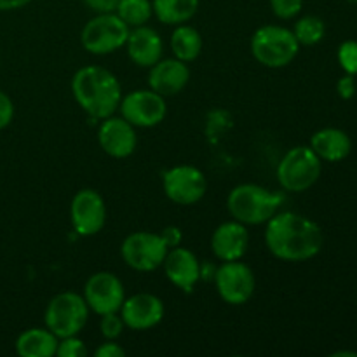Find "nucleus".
Instances as JSON below:
<instances>
[{"label": "nucleus", "mask_w": 357, "mask_h": 357, "mask_svg": "<svg viewBox=\"0 0 357 357\" xmlns=\"http://www.w3.org/2000/svg\"><path fill=\"white\" fill-rule=\"evenodd\" d=\"M265 225V244L278 260L300 264L312 260L323 250L321 227L300 213L278 211Z\"/></svg>", "instance_id": "nucleus-1"}, {"label": "nucleus", "mask_w": 357, "mask_h": 357, "mask_svg": "<svg viewBox=\"0 0 357 357\" xmlns=\"http://www.w3.org/2000/svg\"><path fill=\"white\" fill-rule=\"evenodd\" d=\"M72 94L91 119L103 121L119 110L122 86L110 70L87 65L77 70L72 77Z\"/></svg>", "instance_id": "nucleus-2"}, {"label": "nucleus", "mask_w": 357, "mask_h": 357, "mask_svg": "<svg viewBox=\"0 0 357 357\" xmlns=\"http://www.w3.org/2000/svg\"><path fill=\"white\" fill-rule=\"evenodd\" d=\"M284 197L279 192L257 183L237 185L227 197V209L237 222L250 225H264L281 209Z\"/></svg>", "instance_id": "nucleus-3"}, {"label": "nucleus", "mask_w": 357, "mask_h": 357, "mask_svg": "<svg viewBox=\"0 0 357 357\" xmlns=\"http://www.w3.org/2000/svg\"><path fill=\"white\" fill-rule=\"evenodd\" d=\"M251 54L267 68H284L300 51L293 30L279 24L260 26L251 37Z\"/></svg>", "instance_id": "nucleus-4"}, {"label": "nucleus", "mask_w": 357, "mask_h": 357, "mask_svg": "<svg viewBox=\"0 0 357 357\" xmlns=\"http://www.w3.org/2000/svg\"><path fill=\"white\" fill-rule=\"evenodd\" d=\"M323 171V160L310 146L298 145L282 155L278 164V181L286 192L302 194L317 183Z\"/></svg>", "instance_id": "nucleus-5"}, {"label": "nucleus", "mask_w": 357, "mask_h": 357, "mask_svg": "<svg viewBox=\"0 0 357 357\" xmlns=\"http://www.w3.org/2000/svg\"><path fill=\"white\" fill-rule=\"evenodd\" d=\"M89 312L82 295L75 291L58 293L45 307V328H49L58 338L75 337L87 324Z\"/></svg>", "instance_id": "nucleus-6"}, {"label": "nucleus", "mask_w": 357, "mask_h": 357, "mask_svg": "<svg viewBox=\"0 0 357 357\" xmlns=\"http://www.w3.org/2000/svg\"><path fill=\"white\" fill-rule=\"evenodd\" d=\"M131 28L115 13H101L91 17L80 31V44L89 54L105 56L126 45Z\"/></svg>", "instance_id": "nucleus-7"}, {"label": "nucleus", "mask_w": 357, "mask_h": 357, "mask_svg": "<svg viewBox=\"0 0 357 357\" xmlns=\"http://www.w3.org/2000/svg\"><path fill=\"white\" fill-rule=\"evenodd\" d=\"M169 248L166 246L160 234L132 232L122 241L121 255L124 264L136 272H153L162 267Z\"/></svg>", "instance_id": "nucleus-8"}, {"label": "nucleus", "mask_w": 357, "mask_h": 357, "mask_svg": "<svg viewBox=\"0 0 357 357\" xmlns=\"http://www.w3.org/2000/svg\"><path fill=\"white\" fill-rule=\"evenodd\" d=\"M220 298L229 305H244L253 296L257 279L250 265L241 260L222 261L213 278Z\"/></svg>", "instance_id": "nucleus-9"}, {"label": "nucleus", "mask_w": 357, "mask_h": 357, "mask_svg": "<svg viewBox=\"0 0 357 357\" xmlns=\"http://www.w3.org/2000/svg\"><path fill=\"white\" fill-rule=\"evenodd\" d=\"M162 188L166 197L174 204L194 206L206 195L208 180L199 167L180 164L164 171Z\"/></svg>", "instance_id": "nucleus-10"}, {"label": "nucleus", "mask_w": 357, "mask_h": 357, "mask_svg": "<svg viewBox=\"0 0 357 357\" xmlns=\"http://www.w3.org/2000/svg\"><path fill=\"white\" fill-rule=\"evenodd\" d=\"M121 115L135 128H155L166 119V98L153 89H136L122 96L119 105Z\"/></svg>", "instance_id": "nucleus-11"}, {"label": "nucleus", "mask_w": 357, "mask_h": 357, "mask_svg": "<svg viewBox=\"0 0 357 357\" xmlns=\"http://www.w3.org/2000/svg\"><path fill=\"white\" fill-rule=\"evenodd\" d=\"M70 222L80 237H91L101 232L107 223V204L100 192L93 188L77 192L70 204Z\"/></svg>", "instance_id": "nucleus-12"}, {"label": "nucleus", "mask_w": 357, "mask_h": 357, "mask_svg": "<svg viewBox=\"0 0 357 357\" xmlns=\"http://www.w3.org/2000/svg\"><path fill=\"white\" fill-rule=\"evenodd\" d=\"M82 296L91 312L105 316L121 310L126 300V289L114 272L101 271L87 279Z\"/></svg>", "instance_id": "nucleus-13"}, {"label": "nucleus", "mask_w": 357, "mask_h": 357, "mask_svg": "<svg viewBox=\"0 0 357 357\" xmlns=\"http://www.w3.org/2000/svg\"><path fill=\"white\" fill-rule=\"evenodd\" d=\"M119 314L126 328L135 331H146L155 328L164 319V303L159 296L152 293H136L132 296H126Z\"/></svg>", "instance_id": "nucleus-14"}, {"label": "nucleus", "mask_w": 357, "mask_h": 357, "mask_svg": "<svg viewBox=\"0 0 357 357\" xmlns=\"http://www.w3.org/2000/svg\"><path fill=\"white\" fill-rule=\"evenodd\" d=\"M98 143L107 155L114 159H126L136 150L138 143L136 128L122 115L121 117L110 115L101 121L98 129Z\"/></svg>", "instance_id": "nucleus-15"}, {"label": "nucleus", "mask_w": 357, "mask_h": 357, "mask_svg": "<svg viewBox=\"0 0 357 357\" xmlns=\"http://www.w3.org/2000/svg\"><path fill=\"white\" fill-rule=\"evenodd\" d=\"M162 267L167 281L183 293L194 291L202 278V267L199 264V258L181 244L167 251Z\"/></svg>", "instance_id": "nucleus-16"}, {"label": "nucleus", "mask_w": 357, "mask_h": 357, "mask_svg": "<svg viewBox=\"0 0 357 357\" xmlns=\"http://www.w3.org/2000/svg\"><path fill=\"white\" fill-rule=\"evenodd\" d=\"M188 80H190L188 63L178 58H162L150 66L149 87L164 98L176 96L187 87Z\"/></svg>", "instance_id": "nucleus-17"}, {"label": "nucleus", "mask_w": 357, "mask_h": 357, "mask_svg": "<svg viewBox=\"0 0 357 357\" xmlns=\"http://www.w3.org/2000/svg\"><path fill=\"white\" fill-rule=\"evenodd\" d=\"M250 248V232L244 223L237 220L223 222L211 236V250L222 261L241 260Z\"/></svg>", "instance_id": "nucleus-18"}, {"label": "nucleus", "mask_w": 357, "mask_h": 357, "mask_svg": "<svg viewBox=\"0 0 357 357\" xmlns=\"http://www.w3.org/2000/svg\"><path fill=\"white\" fill-rule=\"evenodd\" d=\"M124 47L128 49L129 59L142 68H150L159 59H162V37L159 35V31L146 26V24L129 30Z\"/></svg>", "instance_id": "nucleus-19"}, {"label": "nucleus", "mask_w": 357, "mask_h": 357, "mask_svg": "<svg viewBox=\"0 0 357 357\" xmlns=\"http://www.w3.org/2000/svg\"><path fill=\"white\" fill-rule=\"evenodd\" d=\"M309 146L316 152V155L321 160L340 162V160L347 159L351 155L352 139L344 129L324 128L314 132Z\"/></svg>", "instance_id": "nucleus-20"}, {"label": "nucleus", "mask_w": 357, "mask_h": 357, "mask_svg": "<svg viewBox=\"0 0 357 357\" xmlns=\"http://www.w3.org/2000/svg\"><path fill=\"white\" fill-rule=\"evenodd\" d=\"M59 338L49 328H30L16 340V352L21 357H52L58 351Z\"/></svg>", "instance_id": "nucleus-21"}, {"label": "nucleus", "mask_w": 357, "mask_h": 357, "mask_svg": "<svg viewBox=\"0 0 357 357\" xmlns=\"http://www.w3.org/2000/svg\"><path fill=\"white\" fill-rule=\"evenodd\" d=\"M153 16L164 24L188 23L199 10V0H152Z\"/></svg>", "instance_id": "nucleus-22"}, {"label": "nucleus", "mask_w": 357, "mask_h": 357, "mask_svg": "<svg viewBox=\"0 0 357 357\" xmlns=\"http://www.w3.org/2000/svg\"><path fill=\"white\" fill-rule=\"evenodd\" d=\"M202 44L204 42H202L201 33L187 23L176 24L173 35H171V51H173L174 58L185 63H192L199 58Z\"/></svg>", "instance_id": "nucleus-23"}, {"label": "nucleus", "mask_w": 357, "mask_h": 357, "mask_svg": "<svg viewBox=\"0 0 357 357\" xmlns=\"http://www.w3.org/2000/svg\"><path fill=\"white\" fill-rule=\"evenodd\" d=\"M115 14L128 24L129 28L143 26L153 16L152 0H119Z\"/></svg>", "instance_id": "nucleus-24"}, {"label": "nucleus", "mask_w": 357, "mask_h": 357, "mask_svg": "<svg viewBox=\"0 0 357 357\" xmlns=\"http://www.w3.org/2000/svg\"><path fill=\"white\" fill-rule=\"evenodd\" d=\"M293 33H295L300 45H316L326 35V24L319 16L307 14L296 21L295 26H293Z\"/></svg>", "instance_id": "nucleus-25"}, {"label": "nucleus", "mask_w": 357, "mask_h": 357, "mask_svg": "<svg viewBox=\"0 0 357 357\" xmlns=\"http://www.w3.org/2000/svg\"><path fill=\"white\" fill-rule=\"evenodd\" d=\"M338 65L349 75H357V40L342 42L337 52Z\"/></svg>", "instance_id": "nucleus-26"}, {"label": "nucleus", "mask_w": 357, "mask_h": 357, "mask_svg": "<svg viewBox=\"0 0 357 357\" xmlns=\"http://www.w3.org/2000/svg\"><path fill=\"white\" fill-rule=\"evenodd\" d=\"M100 331L103 335L105 340H117L126 330V324L122 321L121 314L119 312H110L105 314V316H100Z\"/></svg>", "instance_id": "nucleus-27"}, {"label": "nucleus", "mask_w": 357, "mask_h": 357, "mask_svg": "<svg viewBox=\"0 0 357 357\" xmlns=\"http://www.w3.org/2000/svg\"><path fill=\"white\" fill-rule=\"evenodd\" d=\"M271 9L279 20H293L303 9V0H268Z\"/></svg>", "instance_id": "nucleus-28"}, {"label": "nucleus", "mask_w": 357, "mask_h": 357, "mask_svg": "<svg viewBox=\"0 0 357 357\" xmlns=\"http://www.w3.org/2000/svg\"><path fill=\"white\" fill-rule=\"evenodd\" d=\"M56 356L58 357H86L87 347H86V344L80 340L79 335H75V337L59 338Z\"/></svg>", "instance_id": "nucleus-29"}, {"label": "nucleus", "mask_w": 357, "mask_h": 357, "mask_svg": "<svg viewBox=\"0 0 357 357\" xmlns=\"http://www.w3.org/2000/svg\"><path fill=\"white\" fill-rule=\"evenodd\" d=\"M14 119V103L3 91H0V129H6Z\"/></svg>", "instance_id": "nucleus-30"}, {"label": "nucleus", "mask_w": 357, "mask_h": 357, "mask_svg": "<svg viewBox=\"0 0 357 357\" xmlns=\"http://www.w3.org/2000/svg\"><path fill=\"white\" fill-rule=\"evenodd\" d=\"M356 91H357V84H356L354 75L345 73V75L337 82V93L342 100H352V98L356 96Z\"/></svg>", "instance_id": "nucleus-31"}, {"label": "nucleus", "mask_w": 357, "mask_h": 357, "mask_svg": "<svg viewBox=\"0 0 357 357\" xmlns=\"http://www.w3.org/2000/svg\"><path fill=\"white\" fill-rule=\"evenodd\" d=\"M94 354L96 357H124L126 351L122 345L117 344V340H105V344H101Z\"/></svg>", "instance_id": "nucleus-32"}, {"label": "nucleus", "mask_w": 357, "mask_h": 357, "mask_svg": "<svg viewBox=\"0 0 357 357\" xmlns=\"http://www.w3.org/2000/svg\"><path fill=\"white\" fill-rule=\"evenodd\" d=\"M160 237L164 239V243H166V246L169 248H176L181 244V239H183V234H181V229L180 227H174V225H169L166 227V229L160 230Z\"/></svg>", "instance_id": "nucleus-33"}, {"label": "nucleus", "mask_w": 357, "mask_h": 357, "mask_svg": "<svg viewBox=\"0 0 357 357\" xmlns=\"http://www.w3.org/2000/svg\"><path fill=\"white\" fill-rule=\"evenodd\" d=\"M87 7H89L93 13L101 14V13H115V7H117L119 0H82Z\"/></svg>", "instance_id": "nucleus-34"}, {"label": "nucleus", "mask_w": 357, "mask_h": 357, "mask_svg": "<svg viewBox=\"0 0 357 357\" xmlns=\"http://www.w3.org/2000/svg\"><path fill=\"white\" fill-rule=\"evenodd\" d=\"M31 0H0V10L2 13H6V10H16L28 6Z\"/></svg>", "instance_id": "nucleus-35"}, {"label": "nucleus", "mask_w": 357, "mask_h": 357, "mask_svg": "<svg viewBox=\"0 0 357 357\" xmlns=\"http://www.w3.org/2000/svg\"><path fill=\"white\" fill-rule=\"evenodd\" d=\"M335 357H342V356H349V357H357V352H351V351H338L333 354Z\"/></svg>", "instance_id": "nucleus-36"}, {"label": "nucleus", "mask_w": 357, "mask_h": 357, "mask_svg": "<svg viewBox=\"0 0 357 357\" xmlns=\"http://www.w3.org/2000/svg\"><path fill=\"white\" fill-rule=\"evenodd\" d=\"M345 2H351V3H357V0H345Z\"/></svg>", "instance_id": "nucleus-37"}]
</instances>
